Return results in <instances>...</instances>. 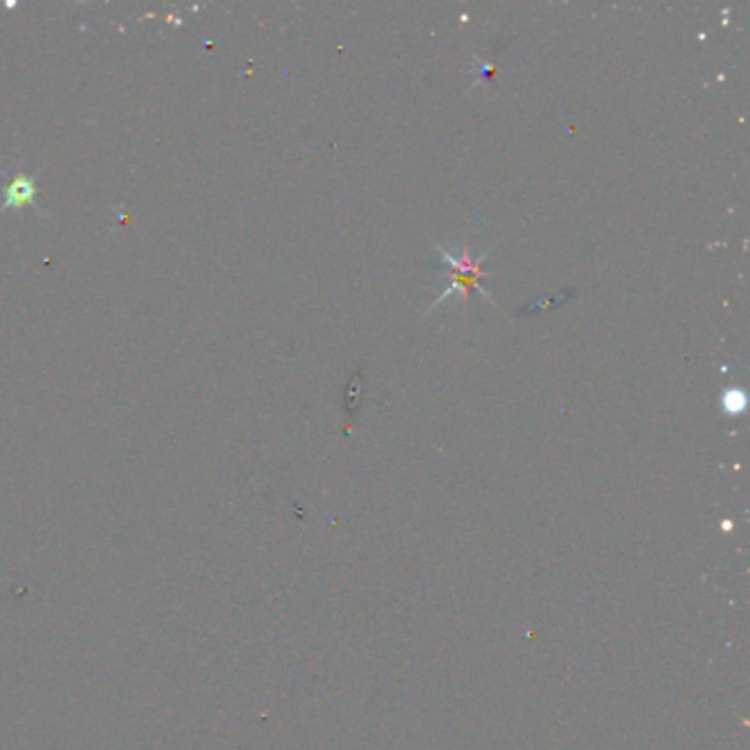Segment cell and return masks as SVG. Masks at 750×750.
Wrapping results in <instances>:
<instances>
[{
    "label": "cell",
    "instance_id": "1",
    "mask_svg": "<svg viewBox=\"0 0 750 750\" xmlns=\"http://www.w3.org/2000/svg\"><path fill=\"white\" fill-rule=\"evenodd\" d=\"M441 249V247H439ZM441 253H443V258H445V262H447V269H450V280H452V284H450V288L445 291V295H443V299L450 295V293H454V291H463L465 295H469L474 288H480L482 291V295H487L489 297V293L480 286V277H485V271L480 269V264H482V260H485V255L482 258H478L476 262H471L469 260V255L465 253V258L463 260H456V258H452L445 249H441Z\"/></svg>",
    "mask_w": 750,
    "mask_h": 750
},
{
    "label": "cell",
    "instance_id": "2",
    "mask_svg": "<svg viewBox=\"0 0 750 750\" xmlns=\"http://www.w3.org/2000/svg\"><path fill=\"white\" fill-rule=\"evenodd\" d=\"M34 198V185L30 179L21 177L12 183L10 192H8V207H21V205H27L30 201Z\"/></svg>",
    "mask_w": 750,
    "mask_h": 750
}]
</instances>
